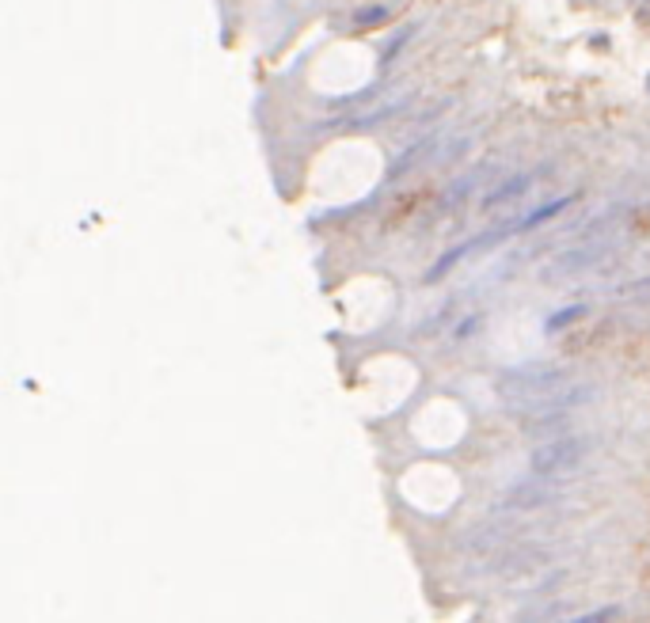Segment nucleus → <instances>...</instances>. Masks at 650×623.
I'll return each instance as SVG.
<instances>
[{
	"label": "nucleus",
	"instance_id": "f257e3e1",
	"mask_svg": "<svg viewBox=\"0 0 650 623\" xmlns=\"http://www.w3.org/2000/svg\"><path fill=\"white\" fill-rule=\"evenodd\" d=\"M567 388V376L563 369H548V365H521L510 369V373L498 376V400L510 406V411H544V403L551 395Z\"/></svg>",
	"mask_w": 650,
	"mask_h": 623
},
{
	"label": "nucleus",
	"instance_id": "f03ea898",
	"mask_svg": "<svg viewBox=\"0 0 650 623\" xmlns=\"http://www.w3.org/2000/svg\"><path fill=\"white\" fill-rule=\"evenodd\" d=\"M593 453V437H578V434H559V437H548L533 448L528 456V467L533 475H559V471H570Z\"/></svg>",
	"mask_w": 650,
	"mask_h": 623
},
{
	"label": "nucleus",
	"instance_id": "7ed1b4c3",
	"mask_svg": "<svg viewBox=\"0 0 650 623\" xmlns=\"http://www.w3.org/2000/svg\"><path fill=\"white\" fill-rule=\"evenodd\" d=\"M601 263H609V244H589L586 240L582 247H570V251H563V255L548 258V263L540 266V281H548V285L575 281L578 274L597 270Z\"/></svg>",
	"mask_w": 650,
	"mask_h": 623
},
{
	"label": "nucleus",
	"instance_id": "20e7f679",
	"mask_svg": "<svg viewBox=\"0 0 650 623\" xmlns=\"http://www.w3.org/2000/svg\"><path fill=\"white\" fill-rule=\"evenodd\" d=\"M563 490L544 483V475H533V479H521L514 483L510 490H502L491 506V513H533V509H544L551 501H559Z\"/></svg>",
	"mask_w": 650,
	"mask_h": 623
},
{
	"label": "nucleus",
	"instance_id": "39448f33",
	"mask_svg": "<svg viewBox=\"0 0 650 623\" xmlns=\"http://www.w3.org/2000/svg\"><path fill=\"white\" fill-rule=\"evenodd\" d=\"M544 566H551V551H544V548H533V543H521V548H514V551H506L498 562H495V574L502 578V582H525L528 574H536V570H544Z\"/></svg>",
	"mask_w": 650,
	"mask_h": 623
},
{
	"label": "nucleus",
	"instance_id": "423d86ee",
	"mask_svg": "<svg viewBox=\"0 0 650 623\" xmlns=\"http://www.w3.org/2000/svg\"><path fill=\"white\" fill-rule=\"evenodd\" d=\"M528 183H533V175H510L506 183H498L495 190H491L487 198H483V213H502L510 202H517V198H525Z\"/></svg>",
	"mask_w": 650,
	"mask_h": 623
},
{
	"label": "nucleus",
	"instance_id": "0eeeda50",
	"mask_svg": "<svg viewBox=\"0 0 650 623\" xmlns=\"http://www.w3.org/2000/svg\"><path fill=\"white\" fill-rule=\"evenodd\" d=\"M433 141H438V133H430L426 141H419V145H414V149H407V152L400 156V160L392 163V171H388V179H396V175H403V171H411V168H414V160H419V156H426Z\"/></svg>",
	"mask_w": 650,
	"mask_h": 623
},
{
	"label": "nucleus",
	"instance_id": "6e6552de",
	"mask_svg": "<svg viewBox=\"0 0 650 623\" xmlns=\"http://www.w3.org/2000/svg\"><path fill=\"white\" fill-rule=\"evenodd\" d=\"M570 205V198H556V202H548V205H540L536 213H528V217L521 221V232H528V228H536V224H544V221H551L556 213H563Z\"/></svg>",
	"mask_w": 650,
	"mask_h": 623
},
{
	"label": "nucleus",
	"instance_id": "1a4fd4ad",
	"mask_svg": "<svg viewBox=\"0 0 650 623\" xmlns=\"http://www.w3.org/2000/svg\"><path fill=\"white\" fill-rule=\"evenodd\" d=\"M388 20V8L384 4H373V8H361V12H354V27H377V23Z\"/></svg>",
	"mask_w": 650,
	"mask_h": 623
},
{
	"label": "nucleus",
	"instance_id": "9d476101",
	"mask_svg": "<svg viewBox=\"0 0 650 623\" xmlns=\"http://www.w3.org/2000/svg\"><path fill=\"white\" fill-rule=\"evenodd\" d=\"M582 316H586V308H582V305H575V308H563L556 319H548V323H544V331H563V327H570L575 319H582Z\"/></svg>",
	"mask_w": 650,
	"mask_h": 623
},
{
	"label": "nucleus",
	"instance_id": "9b49d317",
	"mask_svg": "<svg viewBox=\"0 0 650 623\" xmlns=\"http://www.w3.org/2000/svg\"><path fill=\"white\" fill-rule=\"evenodd\" d=\"M650 293V278H643V281H631L628 289H616V297H647Z\"/></svg>",
	"mask_w": 650,
	"mask_h": 623
},
{
	"label": "nucleus",
	"instance_id": "f8f14e48",
	"mask_svg": "<svg viewBox=\"0 0 650 623\" xmlns=\"http://www.w3.org/2000/svg\"><path fill=\"white\" fill-rule=\"evenodd\" d=\"M612 616H620V608H597V612H589V616H582V623H597V620H612Z\"/></svg>",
	"mask_w": 650,
	"mask_h": 623
}]
</instances>
